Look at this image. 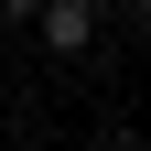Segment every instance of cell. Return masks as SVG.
<instances>
[{
  "instance_id": "obj_2",
  "label": "cell",
  "mask_w": 151,
  "mask_h": 151,
  "mask_svg": "<svg viewBox=\"0 0 151 151\" xmlns=\"http://www.w3.org/2000/svg\"><path fill=\"white\" fill-rule=\"evenodd\" d=\"M0 11H11V22H32V11H43V0H0Z\"/></svg>"
},
{
  "instance_id": "obj_1",
  "label": "cell",
  "mask_w": 151,
  "mask_h": 151,
  "mask_svg": "<svg viewBox=\"0 0 151 151\" xmlns=\"http://www.w3.org/2000/svg\"><path fill=\"white\" fill-rule=\"evenodd\" d=\"M32 32H43V54H97L108 11H97V0H43V11H32Z\"/></svg>"
}]
</instances>
